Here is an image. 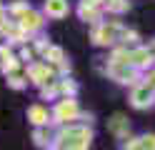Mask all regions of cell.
I'll return each mask as SVG.
<instances>
[{
    "instance_id": "obj_3",
    "label": "cell",
    "mask_w": 155,
    "mask_h": 150,
    "mask_svg": "<svg viewBox=\"0 0 155 150\" xmlns=\"http://www.w3.org/2000/svg\"><path fill=\"white\" fill-rule=\"evenodd\" d=\"M45 10H48V15H53V18H63L68 13V3L65 0H48Z\"/></svg>"
},
{
    "instance_id": "obj_7",
    "label": "cell",
    "mask_w": 155,
    "mask_h": 150,
    "mask_svg": "<svg viewBox=\"0 0 155 150\" xmlns=\"http://www.w3.org/2000/svg\"><path fill=\"white\" fill-rule=\"evenodd\" d=\"M50 58H53V63H60V60H63V53H60L58 48H53V50H50Z\"/></svg>"
},
{
    "instance_id": "obj_6",
    "label": "cell",
    "mask_w": 155,
    "mask_h": 150,
    "mask_svg": "<svg viewBox=\"0 0 155 150\" xmlns=\"http://www.w3.org/2000/svg\"><path fill=\"white\" fill-rule=\"evenodd\" d=\"M143 148H145V150H155V135L143 138Z\"/></svg>"
},
{
    "instance_id": "obj_8",
    "label": "cell",
    "mask_w": 155,
    "mask_h": 150,
    "mask_svg": "<svg viewBox=\"0 0 155 150\" xmlns=\"http://www.w3.org/2000/svg\"><path fill=\"white\" fill-rule=\"evenodd\" d=\"M145 85H148V88H150V90H153V88H155V70H153V73H150V75H148V83H145Z\"/></svg>"
},
{
    "instance_id": "obj_4",
    "label": "cell",
    "mask_w": 155,
    "mask_h": 150,
    "mask_svg": "<svg viewBox=\"0 0 155 150\" xmlns=\"http://www.w3.org/2000/svg\"><path fill=\"white\" fill-rule=\"evenodd\" d=\"M55 115H58V118H75V115H78V108H75L73 100H63V103L58 105Z\"/></svg>"
},
{
    "instance_id": "obj_1",
    "label": "cell",
    "mask_w": 155,
    "mask_h": 150,
    "mask_svg": "<svg viewBox=\"0 0 155 150\" xmlns=\"http://www.w3.org/2000/svg\"><path fill=\"white\" fill-rule=\"evenodd\" d=\"M88 145H90V133H85V130L63 133V150H85Z\"/></svg>"
},
{
    "instance_id": "obj_2",
    "label": "cell",
    "mask_w": 155,
    "mask_h": 150,
    "mask_svg": "<svg viewBox=\"0 0 155 150\" xmlns=\"http://www.w3.org/2000/svg\"><path fill=\"white\" fill-rule=\"evenodd\" d=\"M150 98H153V90H150L148 85H143V88H138V90L133 93V105H135V108H145V105L153 103Z\"/></svg>"
},
{
    "instance_id": "obj_5",
    "label": "cell",
    "mask_w": 155,
    "mask_h": 150,
    "mask_svg": "<svg viewBox=\"0 0 155 150\" xmlns=\"http://www.w3.org/2000/svg\"><path fill=\"white\" fill-rule=\"evenodd\" d=\"M30 118H33V123H38V125H43L45 120H48V113L43 108H30Z\"/></svg>"
}]
</instances>
